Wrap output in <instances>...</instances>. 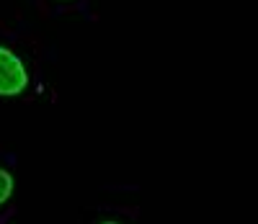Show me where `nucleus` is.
<instances>
[{"mask_svg":"<svg viewBox=\"0 0 258 224\" xmlns=\"http://www.w3.org/2000/svg\"><path fill=\"white\" fill-rule=\"evenodd\" d=\"M13 188H16V181H13V175L6 170V168H0V206L6 204V201L13 196Z\"/></svg>","mask_w":258,"mask_h":224,"instance_id":"nucleus-2","label":"nucleus"},{"mask_svg":"<svg viewBox=\"0 0 258 224\" xmlns=\"http://www.w3.org/2000/svg\"><path fill=\"white\" fill-rule=\"evenodd\" d=\"M101 224H116V221H101Z\"/></svg>","mask_w":258,"mask_h":224,"instance_id":"nucleus-3","label":"nucleus"},{"mask_svg":"<svg viewBox=\"0 0 258 224\" xmlns=\"http://www.w3.org/2000/svg\"><path fill=\"white\" fill-rule=\"evenodd\" d=\"M29 85V72L11 49L0 47V96H18Z\"/></svg>","mask_w":258,"mask_h":224,"instance_id":"nucleus-1","label":"nucleus"}]
</instances>
